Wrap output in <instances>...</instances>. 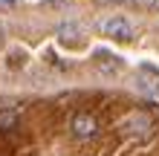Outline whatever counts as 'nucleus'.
Masks as SVG:
<instances>
[{
	"mask_svg": "<svg viewBox=\"0 0 159 156\" xmlns=\"http://www.w3.org/2000/svg\"><path fill=\"white\" fill-rule=\"evenodd\" d=\"M93 61H96V67L104 72V75H116V72L121 69V61L113 52H107V49H98L96 55H93Z\"/></svg>",
	"mask_w": 159,
	"mask_h": 156,
	"instance_id": "5",
	"label": "nucleus"
},
{
	"mask_svg": "<svg viewBox=\"0 0 159 156\" xmlns=\"http://www.w3.org/2000/svg\"><path fill=\"white\" fill-rule=\"evenodd\" d=\"M17 110H0V130H12L17 124Z\"/></svg>",
	"mask_w": 159,
	"mask_h": 156,
	"instance_id": "7",
	"label": "nucleus"
},
{
	"mask_svg": "<svg viewBox=\"0 0 159 156\" xmlns=\"http://www.w3.org/2000/svg\"><path fill=\"white\" fill-rule=\"evenodd\" d=\"M136 90L142 96H148V98H159V69L142 64L136 69Z\"/></svg>",
	"mask_w": 159,
	"mask_h": 156,
	"instance_id": "3",
	"label": "nucleus"
},
{
	"mask_svg": "<svg viewBox=\"0 0 159 156\" xmlns=\"http://www.w3.org/2000/svg\"><path fill=\"white\" fill-rule=\"evenodd\" d=\"M121 130H125L127 136H133V139H148V136L153 133V118L148 113H130L125 122H121Z\"/></svg>",
	"mask_w": 159,
	"mask_h": 156,
	"instance_id": "2",
	"label": "nucleus"
},
{
	"mask_svg": "<svg viewBox=\"0 0 159 156\" xmlns=\"http://www.w3.org/2000/svg\"><path fill=\"white\" fill-rule=\"evenodd\" d=\"M6 6H15V0H0V9H6Z\"/></svg>",
	"mask_w": 159,
	"mask_h": 156,
	"instance_id": "8",
	"label": "nucleus"
},
{
	"mask_svg": "<svg viewBox=\"0 0 159 156\" xmlns=\"http://www.w3.org/2000/svg\"><path fill=\"white\" fill-rule=\"evenodd\" d=\"M58 38H61V41H70V43L78 41V38H81V26H78V23H61V26H58Z\"/></svg>",
	"mask_w": 159,
	"mask_h": 156,
	"instance_id": "6",
	"label": "nucleus"
},
{
	"mask_svg": "<svg viewBox=\"0 0 159 156\" xmlns=\"http://www.w3.org/2000/svg\"><path fill=\"white\" fill-rule=\"evenodd\" d=\"M101 32L107 35V38H113V41H133L136 38V29H133V23L127 20V17H121V15H116V17H107V20H101Z\"/></svg>",
	"mask_w": 159,
	"mask_h": 156,
	"instance_id": "1",
	"label": "nucleus"
},
{
	"mask_svg": "<svg viewBox=\"0 0 159 156\" xmlns=\"http://www.w3.org/2000/svg\"><path fill=\"white\" fill-rule=\"evenodd\" d=\"M70 130L75 139H93L98 133V118L93 113H75L70 118Z\"/></svg>",
	"mask_w": 159,
	"mask_h": 156,
	"instance_id": "4",
	"label": "nucleus"
}]
</instances>
